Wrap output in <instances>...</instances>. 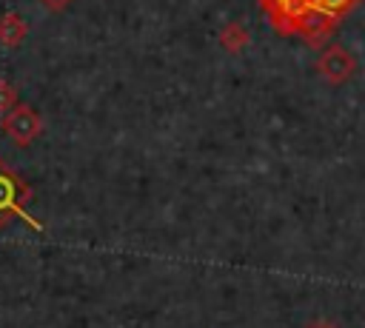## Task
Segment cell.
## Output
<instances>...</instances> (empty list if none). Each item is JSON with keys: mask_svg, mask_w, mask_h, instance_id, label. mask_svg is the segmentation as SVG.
<instances>
[{"mask_svg": "<svg viewBox=\"0 0 365 328\" xmlns=\"http://www.w3.org/2000/svg\"><path fill=\"white\" fill-rule=\"evenodd\" d=\"M3 128H6V134H9L17 145H29V143L37 137V131H40V117H37V111H34L31 106L17 103V106L3 117Z\"/></svg>", "mask_w": 365, "mask_h": 328, "instance_id": "1", "label": "cell"}, {"mask_svg": "<svg viewBox=\"0 0 365 328\" xmlns=\"http://www.w3.org/2000/svg\"><path fill=\"white\" fill-rule=\"evenodd\" d=\"M356 71V60L345 46H328L319 57V74L328 83H345Z\"/></svg>", "mask_w": 365, "mask_h": 328, "instance_id": "2", "label": "cell"}, {"mask_svg": "<svg viewBox=\"0 0 365 328\" xmlns=\"http://www.w3.org/2000/svg\"><path fill=\"white\" fill-rule=\"evenodd\" d=\"M20 200H26V188L17 183V177H14L11 171H0V220H3V217H23L29 225L40 228V222H34V220L23 211Z\"/></svg>", "mask_w": 365, "mask_h": 328, "instance_id": "3", "label": "cell"}, {"mask_svg": "<svg viewBox=\"0 0 365 328\" xmlns=\"http://www.w3.org/2000/svg\"><path fill=\"white\" fill-rule=\"evenodd\" d=\"M294 29H297L305 40L319 43L325 34H331V29H334V17H331L328 11H322V9H305V11L297 14Z\"/></svg>", "mask_w": 365, "mask_h": 328, "instance_id": "4", "label": "cell"}, {"mask_svg": "<svg viewBox=\"0 0 365 328\" xmlns=\"http://www.w3.org/2000/svg\"><path fill=\"white\" fill-rule=\"evenodd\" d=\"M220 43H222V48H228L231 54H237V51H242L248 46V31L240 23H231V26H225L220 31Z\"/></svg>", "mask_w": 365, "mask_h": 328, "instance_id": "5", "label": "cell"}, {"mask_svg": "<svg viewBox=\"0 0 365 328\" xmlns=\"http://www.w3.org/2000/svg\"><path fill=\"white\" fill-rule=\"evenodd\" d=\"M23 34H26V26L20 23L17 14H6V17L0 20V43L17 46V43L23 40Z\"/></svg>", "mask_w": 365, "mask_h": 328, "instance_id": "6", "label": "cell"}, {"mask_svg": "<svg viewBox=\"0 0 365 328\" xmlns=\"http://www.w3.org/2000/svg\"><path fill=\"white\" fill-rule=\"evenodd\" d=\"M14 100H17L14 86H9L6 80H0V111H11L14 108Z\"/></svg>", "mask_w": 365, "mask_h": 328, "instance_id": "7", "label": "cell"}, {"mask_svg": "<svg viewBox=\"0 0 365 328\" xmlns=\"http://www.w3.org/2000/svg\"><path fill=\"white\" fill-rule=\"evenodd\" d=\"M328 9H345V6H351V0H322Z\"/></svg>", "mask_w": 365, "mask_h": 328, "instance_id": "8", "label": "cell"}, {"mask_svg": "<svg viewBox=\"0 0 365 328\" xmlns=\"http://www.w3.org/2000/svg\"><path fill=\"white\" fill-rule=\"evenodd\" d=\"M43 3H46L48 9H54V11H57V9H63V6H68V0H43Z\"/></svg>", "mask_w": 365, "mask_h": 328, "instance_id": "9", "label": "cell"}, {"mask_svg": "<svg viewBox=\"0 0 365 328\" xmlns=\"http://www.w3.org/2000/svg\"><path fill=\"white\" fill-rule=\"evenodd\" d=\"M325 328H328V325H325Z\"/></svg>", "mask_w": 365, "mask_h": 328, "instance_id": "10", "label": "cell"}]
</instances>
